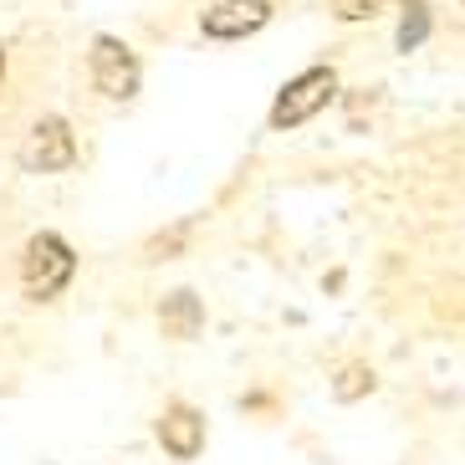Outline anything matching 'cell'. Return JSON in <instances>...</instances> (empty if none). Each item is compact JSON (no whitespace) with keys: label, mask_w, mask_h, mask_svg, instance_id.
Segmentation results:
<instances>
[{"label":"cell","mask_w":465,"mask_h":465,"mask_svg":"<svg viewBox=\"0 0 465 465\" xmlns=\"http://www.w3.org/2000/svg\"><path fill=\"white\" fill-rule=\"evenodd\" d=\"M72 266H77V256H72L67 241L52 235V231H42L26 246V256H21V287H26L31 302H46L72 282Z\"/></svg>","instance_id":"cell-1"},{"label":"cell","mask_w":465,"mask_h":465,"mask_svg":"<svg viewBox=\"0 0 465 465\" xmlns=\"http://www.w3.org/2000/svg\"><path fill=\"white\" fill-rule=\"evenodd\" d=\"M332 93H338L332 67H312V72H302V77H292V83L282 87V97H276V108H272V128H297V124H307V118H317V113L332 103Z\"/></svg>","instance_id":"cell-2"},{"label":"cell","mask_w":465,"mask_h":465,"mask_svg":"<svg viewBox=\"0 0 465 465\" xmlns=\"http://www.w3.org/2000/svg\"><path fill=\"white\" fill-rule=\"evenodd\" d=\"M21 164L31 174H62V169L77 164V143H72V128L62 118H42V124L26 134L21 143Z\"/></svg>","instance_id":"cell-3"},{"label":"cell","mask_w":465,"mask_h":465,"mask_svg":"<svg viewBox=\"0 0 465 465\" xmlns=\"http://www.w3.org/2000/svg\"><path fill=\"white\" fill-rule=\"evenodd\" d=\"M93 83L113 103H128L138 93V56L118 36H97L93 42Z\"/></svg>","instance_id":"cell-4"},{"label":"cell","mask_w":465,"mask_h":465,"mask_svg":"<svg viewBox=\"0 0 465 465\" xmlns=\"http://www.w3.org/2000/svg\"><path fill=\"white\" fill-rule=\"evenodd\" d=\"M272 21V5L266 0H220L215 11H205V36H215V42H241V36H251V31H261Z\"/></svg>","instance_id":"cell-5"},{"label":"cell","mask_w":465,"mask_h":465,"mask_svg":"<svg viewBox=\"0 0 465 465\" xmlns=\"http://www.w3.org/2000/svg\"><path fill=\"white\" fill-rule=\"evenodd\" d=\"M159 440H164V450L174 460H194V455L205 450V420L194 410H169L159 420Z\"/></svg>","instance_id":"cell-6"},{"label":"cell","mask_w":465,"mask_h":465,"mask_svg":"<svg viewBox=\"0 0 465 465\" xmlns=\"http://www.w3.org/2000/svg\"><path fill=\"white\" fill-rule=\"evenodd\" d=\"M200 322H205V312H200V302H194L190 292H174V297L164 302V328L174 332V338H194Z\"/></svg>","instance_id":"cell-7"},{"label":"cell","mask_w":465,"mask_h":465,"mask_svg":"<svg viewBox=\"0 0 465 465\" xmlns=\"http://www.w3.org/2000/svg\"><path fill=\"white\" fill-rule=\"evenodd\" d=\"M424 36H430V11H424L420 0H414L410 15H404V26H399V52H414Z\"/></svg>","instance_id":"cell-8"},{"label":"cell","mask_w":465,"mask_h":465,"mask_svg":"<svg viewBox=\"0 0 465 465\" xmlns=\"http://www.w3.org/2000/svg\"><path fill=\"white\" fill-rule=\"evenodd\" d=\"M332 11H338L342 21H369V15L383 11V0H332Z\"/></svg>","instance_id":"cell-9"},{"label":"cell","mask_w":465,"mask_h":465,"mask_svg":"<svg viewBox=\"0 0 465 465\" xmlns=\"http://www.w3.org/2000/svg\"><path fill=\"white\" fill-rule=\"evenodd\" d=\"M363 389H373V373L369 369H348V373H342V383H338V399H358Z\"/></svg>","instance_id":"cell-10"},{"label":"cell","mask_w":465,"mask_h":465,"mask_svg":"<svg viewBox=\"0 0 465 465\" xmlns=\"http://www.w3.org/2000/svg\"><path fill=\"white\" fill-rule=\"evenodd\" d=\"M0 77H5V52H0Z\"/></svg>","instance_id":"cell-11"}]
</instances>
